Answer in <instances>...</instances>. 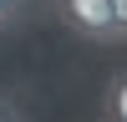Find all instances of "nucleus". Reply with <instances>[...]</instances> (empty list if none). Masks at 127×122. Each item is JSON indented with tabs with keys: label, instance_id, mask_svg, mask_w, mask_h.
<instances>
[{
	"label": "nucleus",
	"instance_id": "f03ea898",
	"mask_svg": "<svg viewBox=\"0 0 127 122\" xmlns=\"http://www.w3.org/2000/svg\"><path fill=\"white\" fill-rule=\"evenodd\" d=\"M102 122H127V71H112L102 92Z\"/></svg>",
	"mask_w": 127,
	"mask_h": 122
},
{
	"label": "nucleus",
	"instance_id": "f257e3e1",
	"mask_svg": "<svg viewBox=\"0 0 127 122\" xmlns=\"http://www.w3.org/2000/svg\"><path fill=\"white\" fill-rule=\"evenodd\" d=\"M56 10H61V20H66L81 41H102V46H117L122 41L107 0H56Z\"/></svg>",
	"mask_w": 127,
	"mask_h": 122
},
{
	"label": "nucleus",
	"instance_id": "20e7f679",
	"mask_svg": "<svg viewBox=\"0 0 127 122\" xmlns=\"http://www.w3.org/2000/svg\"><path fill=\"white\" fill-rule=\"evenodd\" d=\"M20 10H26V0H0V26H10Z\"/></svg>",
	"mask_w": 127,
	"mask_h": 122
},
{
	"label": "nucleus",
	"instance_id": "7ed1b4c3",
	"mask_svg": "<svg viewBox=\"0 0 127 122\" xmlns=\"http://www.w3.org/2000/svg\"><path fill=\"white\" fill-rule=\"evenodd\" d=\"M112 5V20H117V36L127 41V0H107Z\"/></svg>",
	"mask_w": 127,
	"mask_h": 122
},
{
	"label": "nucleus",
	"instance_id": "39448f33",
	"mask_svg": "<svg viewBox=\"0 0 127 122\" xmlns=\"http://www.w3.org/2000/svg\"><path fill=\"white\" fill-rule=\"evenodd\" d=\"M0 122H20V112H15V102H10V97H0Z\"/></svg>",
	"mask_w": 127,
	"mask_h": 122
}]
</instances>
